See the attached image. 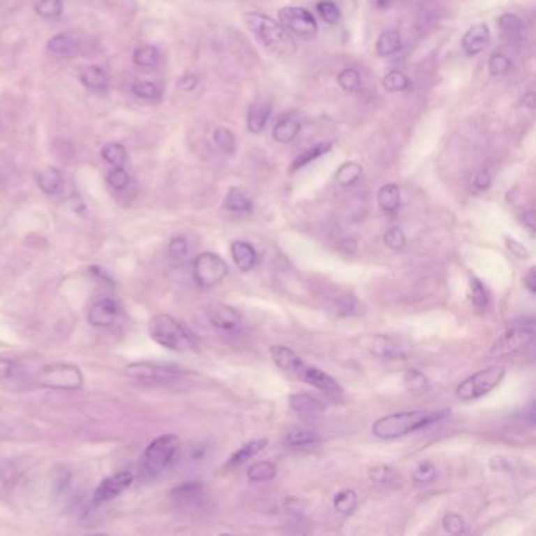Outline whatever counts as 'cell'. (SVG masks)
Segmentation results:
<instances>
[{"instance_id":"34","label":"cell","mask_w":536,"mask_h":536,"mask_svg":"<svg viewBox=\"0 0 536 536\" xmlns=\"http://www.w3.org/2000/svg\"><path fill=\"white\" fill-rule=\"evenodd\" d=\"M64 11V2L61 0H36L35 13L45 17V20H55Z\"/></svg>"},{"instance_id":"30","label":"cell","mask_w":536,"mask_h":536,"mask_svg":"<svg viewBox=\"0 0 536 536\" xmlns=\"http://www.w3.org/2000/svg\"><path fill=\"white\" fill-rule=\"evenodd\" d=\"M277 467L276 464L269 463V461H261V463H255L253 466L248 467L247 477L252 482H267L276 477Z\"/></svg>"},{"instance_id":"57","label":"cell","mask_w":536,"mask_h":536,"mask_svg":"<svg viewBox=\"0 0 536 536\" xmlns=\"http://www.w3.org/2000/svg\"><path fill=\"white\" fill-rule=\"evenodd\" d=\"M507 244H508V248H509V251L511 252H513V253H516L517 255V257H526V255H527V251H526V247H523L522 244H519V242H516V241H507Z\"/></svg>"},{"instance_id":"54","label":"cell","mask_w":536,"mask_h":536,"mask_svg":"<svg viewBox=\"0 0 536 536\" xmlns=\"http://www.w3.org/2000/svg\"><path fill=\"white\" fill-rule=\"evenodd\" d=\"M197 85H198V79L195 76H192V74H184V76L179 77L178 82H177L178 89L183 90V91L195 90Z\"/></svg>"},{"instance_id":"9","label":"cell","mask_w":536,"mask_h":536,"mask_svg":"<svg viewBox=\"0 0 536 536\" xmlns=\"http://www.w3.org/2000/svg\"><path fill=\"white\" fill-rule=\"evenodd\" d=\"M278 21L286 32L301 38H311L318 34V22L308 10L302 7H285L278 11Z\"/></svg>"},{"instance_id":"56","label":"cell","mask_w":536,"mask_h":536,"mask_svg":"<svg viewBox=\"0 0 536 536\" xmlns=\"http://www.w3.org/2000/svg\"><path fill=\"white\" fill-rule=\"evenodd\" d=\"M523 283H526V286H527V290L530 291V292H532V295H533V292H535V290H536V277H535V267H530V269H528V272H527V276L526 277H523Z\"/></svg>"},{"instance_id":"22","label":"cell","mask_w":536,"mask_h":536,"mask_svg":"<svg viewBox=\"0 0 536 536\" xmlns=\"http://www.w3.org/2000/svg\"><path fill=\"white\" fill-rule=\"evenodd\" d=\"M301 131V123H299L295 117H283L282 120H278L272 131L274 140L278 143H288L295 140V137Z\"/></svg>"},{"instance_id":"33","label":"cell","mask_w":536,"mask_h":536,"mask_svg":"<svg viewBox=\"0 0 536 536\" xmlns=\"http://www.w3.org/2000/svg\"><path fill=\"white\" fill-rule=\"evenodd\" d=\"M47 49L55 54L68 55L76 51V41H74L70 35L57 34L47 41Z\"/></svg>"},{"instance_id":"52","label":"cell","mask_w":536,"mask_h":536,"mask_svg":"<svg viewBox=\"0 0 536 536\" xmlns=\"http://www.w3.org/2000/svg\"><path fill=\"white\" fill-rule=\"evenodd\" d=\"M370 478L375 483H390L395 478V472L387 466H376L370 470Z\"/></svg>"},{"instance_id":"4","label":"cell","mask_w":536,"mask_h":536,"mask_svg":"<svg viewBox=\"0 0 536 536\" xmlns=\"http://www.w3.org/2000/svg\"><path fill=\"white\" fill-rule=\"evenodd\" d=\"M35 382L45 389L79 390L84 385V375L76 365L51 364L38 370L35 376Z\"/></svg>"},{"instance_id":"25","label":"cell","mask_w":536,"mask_h":536,"mask_svg":"<svg viewBox=\"0 0 536 536\" xmlns=\"http://www.w3.org/2000/svg\"><path fill=\"white\" fill-rule=\"evenodd\" d=\"M401 49V35L396 30H387L381 34L376 41V52L379 57H390Z\"/></svg>"},{"instance_id":"41","label":"cell","mask_w":536,"mask_h":536,"mask_svg":"<svg viewBox=\"0 0 536 536\" xmlns=\"http://www.w3.org/2000/svg\"><path fill=\"white\" fill-rule=\"evenodd\" d=\"M134 61L142 68H153L159 61V51L154 46H142L135 49Z\"/></svg>"},{"instance_id":"6","label":"cell","mask_w":536,"mask_h":536,"mask_svg":"<svg viewBox=\"0 0 536 536\" xmlns=\"http://www.w3.org/2000/svg\"><path fill=\"white\" fill-rule=\"evenodd\" d=\"M505 368L503 366H489V368L482 370L467 378L466 381L461 382L456 389V396L459 400H478L489 392L494 390L498 384L503 381Z\"/></svg>"},{"instance_id":"43","label":"cell","mask_w":536,"mask_h":536,"mask_svg":"<svg viewBox=\"0 0 536 536\" xmlns=\"http://www.w3.org/2000/svg\"><path fill=\"white\" fill-rule=\"evenodd\" d=\"M133 91L135 96L147 99V101H156V99L161 98L159 87L153 82H148V80H137L133 85Z\"/></svg>"},{"instance_id":"14","label":"cell","mask_w":536,"mask_h":536,"mask_svg":"<svg viewBox=\"0 0 536 536\" xmlns=\"http://www.w3.org/2000/svg\"><path fill=\"white\" fill-rule=\"evenodd\" d=\"M271 355H272L274 364H276L280 370L288 373V375L296 376V378L299 375V371L302 370V366L305 365L302 362V359L299 357V355L292 351V349L286 348V346H280V345L272 346Z\"/></svg>"},{"instance_id":"5","label":"cell","mask_w":536,"mask_h":536,"mask_svg":"<svg viewBox=\"0 0 536 536\" xmlns=\"http://www.w3.org/2000/svg\"><path fill=\"white\" fill-rule=\"evenodd\" d=\"M179 448V439L174 434H164L154 439L147 447L142 456L143 472L149 477H156L168 467Z\"/></svg>"},{"instance_id":"15","label":"cell","mask_w":536,"mask_h":536,"mask_svg":"<svg viewBox=\"0 0 536 536\" xmlns=\"http://www.w3.org/2000/svg\"><path fill=\"white\" fill-rule=\"evenodd\" d=\"M297 379H301V381L313 385V387L322 392H329V394H334V392L340 390V385L334 378H330L327 373H324L322 370L315 368V366L304 365L302 370L299 371Z\"/></svg>"},{"instance_id":"12","label":"cell","mask_w":536,"mask_h":536,"mask_svg":"<svg viewBox=\"0 0 536 536\" xmlns=\"http://www.w3.org/2000/svg\"><path fill=\"white\" fill-rule=\"evenodd\" d=\"M120 315V305L114 299H99L91 305L87 320L93 327H109Z\"/></svg>"},{"instance_id":"23","label":"cell","mask_w":536,"mask_h":536,"mask_svg":"<svg viewBox=\"0 0 536 536\" xmlns=\"http://www.w3.org/2000/svg\"><path fill=\"white\" fill-rule=\"evenodd\" d=\"M378 204L385 213H395L401 204V192L396 184H385L378 192Z\"/></svg>"},{"instance_id":"28","label":"cell","mask_w":536,"mask_h":536,"mask_svg":"<svg viewBox=\"0 0 536 536\" xmlns=\"http://www.w3.org/2000/svg\"><path fill=\"white\" fill-rule=\"evenodd\" d=\"M371 352H375L376 355H381V357L385 359H394V357H404L403 348L395 340L389 338V336H376L373 340L371 345Z\"/></svg>"},{"instance_id":"59","label":"cell","mask_w":536,"mask_h":536,"mask_svg":"<svg viewBox=\"0 0 536 536\" xmlns=\"http://www.w3.org/2000/svg\"><path fill=\"white\" fill-rule=\"evenodd\" d=\"M522 103H523V105H526V107L533 109L535 107V95H533V93H528V95L523 98Z\"/></svg>"},{"instance_id":"36","label":"cell","mask_w":536,"mask_h":536,"mask_svg":"<svg viewBox=\"0 0 536 536\" xmlns=\"http://www.w3.org/2000/svg\"><path fill=\"white\" fill-rule=\"evenodd\" d=\"M330 149V143H320V145H315L308 149H305L304 153H301L292 162V170H297V168H302L304 165L310 164L311 161H315L320 158V156L326 154Z\"/></svg>"},{"instance_id":"50","label":"cell","mask_w":536,"mask_h":536,"mask_svg":"<svg viewBox=\"0 0 536 536\" xmlns=\"http://www.w3.org/2000/svg\"><path fill=\"white\" fill-rule=\"evenodd\" d=\"M442 523H444V528L447 530V532L452 533V535H461V533L466 532L464 519L459 514H456V513L445 514Z\"/></svg>"},{"instance_id":"1","label":"cell","mask_w":536,"mask_h":536,"mask_svg":"<svg viewBox=\"0 0 536 536\" xmlns=\"http://www.w3.org/2000/svg\"><path fill=\"white\" fill-rule=\"evenodd\" d=\"M447 415V410H436V412H429L426 409L408 410V412L382 417L373 425L371 431L379 439H396L444 420Z\"/></svg>"},{"instance_id":"40","label":"cell","mask_w":536,"mask_h":536,"mask_svg":"<svg viewBox=\"0 0 536 536\" xmlns=\"http://www.w3.org/2000/svg\"><path fill=\"white\" fill-rule=\"evenodd\" d=\"M382 85L387 91H404L410 87V80L408 79L406 74H403L401 71H390L385 74V77L382 79Z\"/></svg>"},{"instance_id":"11","label":"cell","mask_w":536,"mask_h":536,"mask_svg":"<svg viewBox=\"0 0 536 536\" xmlns=\"http://www.w3.org/2000/svg\"><path fill=\"white\" fill-rule=\"evenodd\" d=\"M134 482V473L129 470L117 472L114 475L105 478L104 482L98 486L95 494H93V503L101 505L105 502L114 500L115 497L123 494Z\"/></svg>"},{"instance_id":"24","label":"cell","mask_w":536,"mask_h":536,"mask_svg":"<svg viewBox=\"0 0 536 536\" xmlns=\"http://www.w3.org/2000/svg\"><path fill=\"white\" fill-rule=\"evenodd\" d=\"M80 80L82 84L87 87V89L91 90H105L109 87V77L103 68L99 66H85L82 71H80Z\"/></svg>"},{"instance_id":"19","label":"cell","mask_w":536,"mask_h":536,"mask_svg":"<svg viewBox=\"0 0 536 536\" xmlns=\"http://www.w3.org/2000/svg\"><path fill=\"white\" fill-rule=\"evenodd\" d=\"M271 104L269 103H255L247 115V128L252 134H260L265 129L267 120L271 117Z\"/></svg>"},{"instance_id":"37","label":"cell","mask_w":536,"mask_h":536,"mask_svg":"<svg viewBox=\"0 0 536 536\" xmlns=\"http://www.w3.org/2000/svg\"><path fill=\"white\" fill-rule=\"evenodd\" d=\"M318 442H320V436L313 431H304V429L290 433L285 439V444L288 447H311L316 445Z\"/></svg>"},{"instance_id":"38","label":"cell","mask_w":536,"mask_h":536,"mask_svg":"<svg viewBox=\"0 0 536 536\" xmlns=\"http://www.w3.org/2000/svg\"><path fill=\"white\" fill-rule=\"evenodd\" d=\"M428 378L423 375L422 371L410 368L403 376V385L404 389L409 392H423L428 389Z\"/></svg>"},{"instance_id":"16","label":"cell","mask_w":536,"mask_h":536,"mask_svg":"<svg viewBox=\"0 0 536 536\" xmlns=\"http://www.w3.org/2000/svg\"><path fill=\"white\" fill-rule=\"evenodd\" d=\"M491 32L486 24L472 26L463 36V47L469 55H477L489 45Z\"/></svg>"},{"instance_id":"8","label":"cell","mask_w":536,"mask_h":536,"mask_svg":"<svg viewBox=\"0 0 536 536\" xmlns=\"http://www.w3.org/2000/svg\"><path fill=\"white\" fill-rule=\"evenodd\" d=\"M192 274L198 286L211 288L219 285L228 274V266L219 255L213 252H203L198 255L192 265Z\"/></svg>"},{"instance_id":"48","label":"cell","mask_w":536,"mask_h":536,"mask_svg":"<svg viewBox=\"0 0 536 536\" xmlns=\"http://www.w3.org/2000/svg\"><path fill=\"white\" fill-rule=\"evenodd\" d=\"M384 242H385V246L392 248V251H398V248H403L404 246H406V236H404L401 228L392 227L387 230V232H385Z\"/></svg>"},{"instance_id":"18","label":"cell","mask_w":536,"mask_h":536,"mask_svg":"<svg viewBox=\"0 0 536 536\" xmlns=\"http://www.w3.org/2000/svg\"><path fill=\"white\" fill-rule=\"evenodd\" d=\"M36 183H38L40 189L45 194L55 195L64 189V174H61L59 168L47 167L36 174Z\"/></svg>"},{"instance_id":"29","label":"cell","mask_w":536,"mask_h":536,"mask_svg":"<svg viewBox=\"0 0 536 536\" xmlns=\"http://www.w3.org/2000/svg\"><path fill=\"white\" fill-rule=\"evenodd\" d=\"M362 177V167L357 162H346V164L340 165L338 170L335 173V181L343 188L355 184Z\"/></svg>"},{"instance_id":"39","label":"cell","mask_w":536,"mask_h":536,"mask_svg":"<svg viewBox=\"0 0 536 536\" xmlns=\"http://www.w3.org/2000/svg\"><path fill=\"white\" fill-rule=\"evenodd\" d=\"M336 82H338V85L345 91H355L362 85V79H360L357 70H354V68H345V70H341L338 76H336Z\"/></svg>"},{"instance_id":"55","label":"cell","mask_w":536,"mask_h":536,"mask_svg":"<svg viewBox=\"0 0 536 536\" xmlns=\"http://www.w3.org/2000/svg\"><path fill=\"white\" fill-rule=\"evenodd\" d=\"M489 184H491V174H489V172L488 170H479L477 173L475 179H473V186H475L478 191H486V189L489 188Z\"/></svg>"},{"instance_id":"47","label":"cell","mask_w":536,"mask_h":536,"mask_svg":"<svg viewBox=\"0 0 536 536\" xmlns=\"http://www.w3.org/2000/svg\"><path fill=\"white\" fill-rule=\"evenodd\" d=\"M168 253L173 260H184L189 253V242L183 236H177L168 244Z\"/></svg>"},{"instance_id":"27","label":"cell","mask_w":536,"mask_h":536,"mask_svg":"<svg viewBox=\"0 0 536 536\" xmlns=\"http://www.w3.org/2000/svg\"><path fill=\"white\" fill-rule=\"evenodd\" d=\"M266 444H267L266 439H258V440H252V442H248V444L242 445L238 452L233 453L232 456H230L228 466L233 467V466L244 464L246 461L252 459L253 456H257V454L266 447Z\"/></svg>"},{"instance_id":"46","label":"cell","mask_w":536,"mask_h":536,"mask_svg":"<svg viewBox=\"0 0 536 536\" xmlns=\"http://www.w3.org/2000/svg\"><path fill=\"white\" fill-rule=\"evenodd\" d=\"M318 13L321 15V17L329 24H335L340 20V8L336 7L334 2L330 0H322V2L318 3Z\"/></svg>"},{"instance_id":"58","label":"cell","mask_w":536,"mask_h":536,"mask_svg":"<svg viewBox=\"0 0 536 536\" xmlns=\"http://www.w3.org/2000/svg\"><path fill=\"white\" fill-rule=\"evenodd\" d=\"M522 219H523V223H526V225L530 228V232H533V228H535V216H533V211H528V213L523 214Z\"/></svg>"},{"instance_id":"44","label":"cell","mask_w":536,"mask_h":536,"mask_svg":"<svg viewBox=\"0 0 536 536\" xmlns=\"http://www.w3.org/2000/svg\"><path fill=\"white\" fill-rule=\"evenodd\" d=\"M213 139L216 142V145L219 147L222 151L230 153V154L234 153L236 139H234V135H233V133L230 129H227V128H217L214 131Z\"/></svg>"},{"instance_id":"3","label":"cell","mask_w":536,"mask_h":536,"mask_svg":"<svg viewBox=\"0 0 536 536\" xmlns=\"http://www.w3.org/2000/svg\"><path fill=\"white\" fill-rule=\"evenodd\" d=\"M148 332L153 341L170 351L186 352L195 348V340L192 334L170 315H154L149 320Z\"/></svg>"},{"instance_id":"35","label":"cell","mask_w":536,"mask_h":536,"mask_svg":"<svg viewBox=\"0 0 536 536\" xmlns=\"http://www.w3.org/2000/svg\"><path fill=\"white\" fill-rule=\"evenodd\" d=\"M101 154L104 161L109 162V164L114 167H123L128 161L126 149H124V147L120 145V143H109V145L103 148Z\"/></svg>"},{"instance_id":"13","label":"cell","mask_w":536,"mask_h":536,"mask_svg":"<svg viewBox=\"0 0 536 536\" xmlns=\"http://www.w3.org/2000/svg\"><path fill=\"white\" fill-rule=\"evenodd\" d=\"M207 315L209 322L222 332H233L241 326V315L225 304H213Z\"/></svg>"},{"instance_id":"10","label":"cell","mask_w":536,"mask_h":536,"mask_svg":"<svg viewBox=\"0 0 536 536\" xmlns=\"http://www.w3.org/2000/svg\"><path fill=\"white\" fill-rule=\"evenodd\" d=\"M533 345V329L530 326L528 329H511L505 334L502 338H498L494 346L491 348L489 357H500V355H508L511 352L521 351V349L530 348Z\"/></svg>"},{"instance_id":"26","label":"cell","mask_w":536,"mask_h":536,"mask_svg":"<svg viewBox=\"0 0 536 536\" xmlns=\"http://www.w3.org/2000/svg\"><path fill=\"white\" fill-rule=\"evenodd\" d=\"M225 208L233 213H251L253 208L252 198L241 188H232L225 198Z\"/></svg>"},{"instance_id":"20","label":"cell","mask_w":536,"mask_h":536,"mask_svg":"<svg viewBox=\"0 0 536 536\" xmlns=\"http://www.w3.org/2000/svg\"><path fill=\"white\" fill-rule=\"evenodd\" d=\"M202 494H203V488L200 483H184V484H179L178 488H174L170 492V497L177 505L186 507V505H192L197 500H200Z\"/></svg>"},{"instance_id":"45","label":"cell","mask_w":536,"mask_h":536,"mask_svg":"<svg viewBox=\"0 0 536 536\" xmlns=\"http://www.w3.org/2000/svg\"><path fill=\"white\" fill-rule=\"evenodd\" d=\"M129 173L124 170L123 167H115L114 170H110L107 174V183L110 184L112 189L115 191H123L129 186Z\"/></svg>"},{"instance_id":"31","label":"cell","mask_w":536,"mask_h":536,"mask_svg":"<svg viewBox=\"0 0 536 536\" xmlns=\"http://www.w3.org/2000/svg\"><path fill=\"white\" fill-rule=\"evenodd\" d=\"M498 27L508 38H519L523 30V22L519 16L505 13L498 17Z\"/></svg>"},{"instance_id":"7","label":"cell","mask_w":536,"mask_h":536,"mask_svg":"<svg viewBox=\"0 0 536 536\" xmlns=\"http://www.w3.org/2000/svg\"><path fill=\"white\" fill-rule=\"evenodd\" d=\"M126 376L137 384L145 385H161L170 384L183 376L179 370H174L172 366H164L151 362H135L128 365L124 368Z\"/></svg>"},{"instance_id":"17","label":"cell","mask_w":536,"mask_h":536,"mask_svg":"<svg viewBox=\"0 0 536 536\" xmlns=\"http://www.w3.org/2000/svg\"><path fill=\"white\" fill-rule=\"evenodd\" d=\"M232 257L234 265L242 272H248L257 263V252L252 244L244 241H236L232 244Z\"/></svg>"},{"instance_id":"53","label":"cell","mask_w":536,"mask_h":536,"mask_svg":"<svg viewBox=\"0 0 536 536\" xmlns=\"http://www.w3.org/2000/svg\"><path fill=\"white\" fill-rule=\"evenodd\" d=\"M434 475H436L434 466L429 464V463H423L419 466V469L415 470L414 478L420 483H426V482H429V479H433Z\"/></svg>"},{"instance_id":"32","label":"cell","mask_w":536,"mask_h":536,"mask_svg":"<svg viewBox=\"0 0 536 536\" xmlns=\"http://www.w3.org/2000/svg\"><path fill=\"white\" fill-rule=\"evenodd\" d=\"M357 507V494L351 489L340 491L334 498V508L338 511L340 514H351Z\"/></svg>"},{"instance_id":"21","label":"cell","mask_w":536,"mask_h":536,"mask_svg":"<svg viewBox=\"0 0 536 536\" xmlns=\"http://www.w3.org/2000/svg\"><path fill=\"white\" fill-rule=\"evenodd\" d=\"M290 408L297 414H316L324 410V404L318 398L307 394H295L288 398Z\"/></svg>"},{"instance_id":"49","label":"cell","mask_w":536,"mask_h":536,"mask_svg":"<svg viewBox=\"0 0 536 536\" xmlns=\"http://www.w3.org/2000/svg\"><path fill=\"white\" fill-rule=\"evenodd\" d=\"M511 68V61L503 54H494L489 59V73L492 76H503Z\"/></svg>"},{"instance_id":"51","label":"cell","mask_w":536,"mask_h":536,"mask_svg":"<svg viewBox=\"0 0 536 536\" xmlns=\"http://www.w3.org/2000/svg\"><path fill=\"white\" fill-rule=\"evenodd\" d=\"M20 373V364L16 360L0 357V381L15 378Z\"/></svg>"},{"instance_id":"42","label":"cell","mask_w":536,"mask_h":536,"mask_svg":"<svg viewBox=\"0 0 536 536\" xmlns=\"http://www.w3.org/2000/svg\"><path fill=\"white\" fill-rule=\"evenodd\" d=\"M470 297L472 304L475 305L478 310H483L488 307L489 304V292L484 288V285L479 282L478 278L470 280Z\"/></svg>"},{"instance_id":"2","label":"cell","mask_w":536,"mask_h":536,"mask_svg":"<svg viewBox=\"0 0 536 536\" xmlns=\"http://www.w3.org/2000/svg\"><path fill=\"white\" fill-rule=\"evenodd\" d=\"M244 21L247 29L255 35V38L269 52L280 55H290L295 52L296 43L292 36L269 16L261 13H247Z\"/></svg>"}]
</instances>
